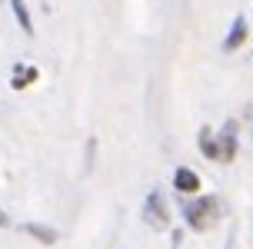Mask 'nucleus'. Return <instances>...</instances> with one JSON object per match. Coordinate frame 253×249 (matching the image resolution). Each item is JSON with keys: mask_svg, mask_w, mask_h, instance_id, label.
Wrapping results in <instances>:
<instances>
[{"mask_svg": "<svg viewBox=\"0 0 253 249\" xmlns=\"http://www.w3.org/2000/svg\"><path fill=\"white\" fill-rule=\"evenodd\" d=\"M220 216V199L216 196H200V199H183V219L190 223V229H210Z\"/></svg>", "mask_w": 253, "mask_h": 249, "instance_id": "obj_1", "label": "nucleus"}, {"mask_svg": "<svg viewBox=\"0 0 253 249\" xmlns=\"http://www.w3.org/2000/svg\"><path fill=\"white\" fill-rule=\"evenodd\" d=\"M243 40H247V20H243V17H237V20L230 24V34H227V40H223V50H227V53H233L237 47H243Z\"/></svg>", "mask_w": 253, "mask_h": 249, "instance_id": "obj_5", "label": "nucleus"}, {"mask_svg": "<svg viewBox=\"0 0 253 249\" xmlns=\"http://www.w3.org/2000/svg\"><path fill=\"white\" fill-rule=\"evenodd\" d=\"M143 219H147V226H153V229H167V223H170V210H167L164 196L153 189L150 196H147V206H143Z\"/></svg>", "mask_w": 253, "mask_h": 249, "instance_id": "obj_2", "label": "nucleus"}, {"mask_svg": "<svg viewBox=\"0 0 253 249\" xmlns=\"http://www.w3.org/2000/svg\"><path fill=\"white\" fill-rule=\"evenodd\" d=\"M197 143H200V153L207 156V160H216V137L210 133V126H203V130H200Z\"/></svg>", "mask_w": 253, "mask_h": 249, "instance_id": "obj_8", "label": "nucleus"}, {"mask_svg": "<svg viewBox=\"0 0 253 249\" xmlns=\"http://www.w3.org/2000/svg\"><path fill=\"white\" fill-rule=\"evenodd\" d=\"M10 7H13V17H17V24L24 27V34H34V20H30V10H27L24 0H10Z\"/></svg>", "mask_w": 253, "mask_h": 249, "instance_id": "obj_9", "label": "nucleus"}, {"mask_svg": "<svg viewBox=\"0 0 253 249\" xmlns=\"http://www.w3.org/2000/svg\"><path fill=\"white\" fill-rule=\"evenodd\" d=\"M34 80H37V67H24V63H20V67H13V76H10V87L13 90L30 87Z\"/></svg>", "mask_w": 253, "mask_h": 249, "instance_id": "obj_7", "label": "nucleus"}, {"mask_svg": "<svg viewBox=\"0 0 253 249\" xmlns=\"http://www.w3.org/2000/svg\"><path fill=\"white\" fill-rule=\"evenodd\" d=\"M173 186H177V193H197V189H200V176L193 173L190 166H177V173H173Z\"/></svg>", "mask_w": 253, "mask_h": 249, "instance_id": "obj_4", "label": "nucleus"}, {"mask_svg": "<svg viewBox=\"0 0 253 249\" xmlns=\"http://www.w3.org/2000/svg\"><path fill=\"white\" fill-rule=\"evenodd\" d=\"M24 233H30L43 246H53L57 243V229H50V226H43V223H24Z\"/></svg>", "mask_w": 253, "mask_h": 249, "instance_id": "obj_6", "label": "nucleus"}, {"mask_svg": "<svg viewBox=\"0 0 253 249\" xmlns=\"http://www.w3.org/2000/svg\"><path fill=\"white\" fill-rule=\"evenodd\" d=\"M7 223H10V219H7V213L0 210V226H7Z\"/></svg>", "mask_w": 253, "mask_h": 249, "instance_id": "obj_10", "label": "nucleus"}, {"mask_svg": "<svg viewBox=\"0 0 253 249\" xmlns=\"http://www.w3.org/2000/svg\"><path fill=\"white\" fill-rule=\"evenodd\" d=\"M237 156V123L227 120L223 130H220V137H216V160L220 163H230Z\"/></svg>", "mask_w": 253, "mask_h": 249, "instance_id": "obj_3", "label": "nucleus"}]
</instances>
